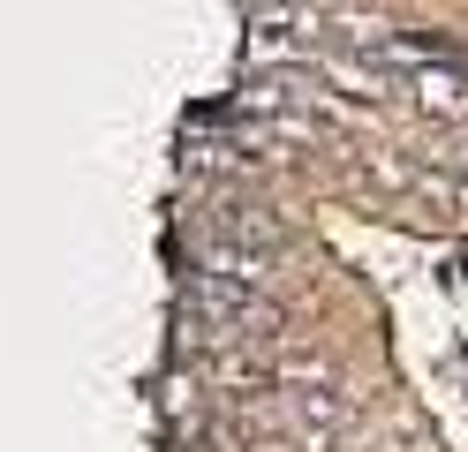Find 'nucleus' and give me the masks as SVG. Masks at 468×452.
I'll return each instance as SVG.
<instances>
[{
    "mask_svg": "<svg viewBox=\"0 0 468 452\" xmlns=\"http://www.w3.org/2000/svg\"><path fill=\"white\" fill-rule=\"evenodd\" d=\"M189 310L212 324V340H272L280 331V301H265L242 279H219V271H197L189 279Z\"/></svg>",
    "mask_w": 468,
    "mask_h": 452,
    "instance_id": "nucleus-1",
    "label": "nucleus"
},
{
    "mask_svg": "<svg viewBox=\"0 0 468 452\" xmlns=\"http://www.w3.org/2000/svg\"><path fill=\"white\" fill-rule=\"evenodd\" d=\"M250 60H310V8L265 0L257 23H250Z\"/></svg>",
    "mask_w": 468,
    "mask_h": 452,
    "instance_id": "nucleus-2",
    "label": "nucleus"
}]
</instances>
